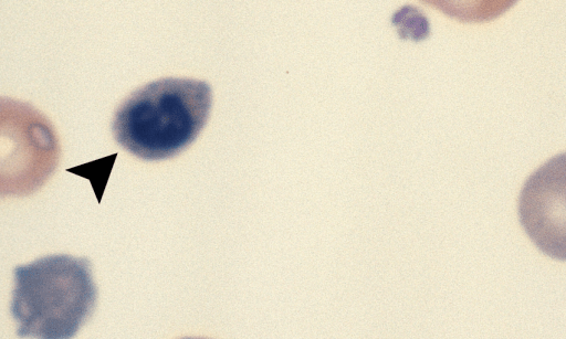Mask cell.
I'll return each mask as SVG.
<instances>
[{"label": "cell", "mask_w": 566, "mask_h": 339, "mask_svg": "<svg viewBox=\"0 0 566 339\" xmlns=\"http://www.w3.org/2000/svg\"><path fill=\"white\" fill-rule=\"evenodd\" d=\"M212 103L210 86L199 80L165 77L137 88L116 109L115 140L144 160L172 157L205 127Z\"/></svg>", "instance_id": "cell-1"}, {"label": "cell", "mask_w": 566, "mask_h": 339, "mask_svg": "<svg viewBox=\"0 0 566 339\" xmlns=\"http://www.w3.org/2000/svg\"><path fill=\"white\" fill-rule=\"evenodd\" d=\"M181 339H209V338H202V337H186Z\"/></svg>", "instance_id": "cell-6"}, {"label": "cell", "mask_w": 566, "mask_h": 339, "mask_svg": "<svg viewBox=\"0 0 566 339\" xmlns=\"http://www.w3.org/2000/svg\"><path fill=\"white\" fill-rule=\"evenodd\" d=\"M1 144L2 194L33 192L57 165L54 129L45 116L28 104L2 98Z\"/></svg>", "instance_id": "cell-3"}, {"label": "cell", "mask_w": 566, "mask_h": 339, "mask_svg": "<svg viewBox=\"0 0 566 339\" xmlns=\"http://www.w3.org/2000/svg\"><path fill=\"white\" fill-rule=\"evenodd\" d=\"M96 300L87 257L54 254L14 268L11 312L19 337L71 339L93 314Z\"/></svg>", "instance_id": "cell-2"}, {"label": "cell", "mask_w": 566, "mask_h": 339, "mask_svg": "<svg viewBox=\"0 0 566 339\" xmlns=\"http://www.w3.org/2000/svg\"><path fill=\"white\" fill-rule=\"evenodd\" d=\"M392 22L398 27L402 38L419 40L428 34L427 19L412 7H405L399 10Z\"/></svg>", "instance_id": "cell-5"}, {"label": "cell", "mask_w": 566, "mask_h": 339, "mask_svg": "<svg viewBox=\"0 0 566 339\" xmlns=\"http://www.w3.org/2000/svg\"><path fill=\"white\" fill-rule=\"evenodd\" d=\"M518 218L544 254L566 261V152L536 169L518 197Z\"/></svg>", "instance_id": "cell-4"}]
</instances>
